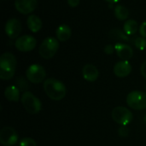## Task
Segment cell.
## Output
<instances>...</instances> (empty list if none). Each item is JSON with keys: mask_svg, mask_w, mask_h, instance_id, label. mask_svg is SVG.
<instances>
[{"mask_svg": "<svg viewBox=\"0 0 146 146\" xmlns=\"http://www.w3.org/2000/svg\"><path fill=\"white\" fill-rule=\"evenodd\" d=\"M4 97L8 101L18 102L20 99V89L16 86H9L4 90Z\"/></svg>", "mask_w": 146, "mask_h": 146, "instance_id": "cell-16", "label": "cell"}, {"mask_svg": "<svg viewBox=\"0 0 146 146\" xmlns=\"http://www.w3.org/2000/svg\"><path fill=\"white\" fill-rule=\"evenodd\" d=\"M15 56L10 52L2 54L0 57V79L3 80H9L13 78L16 68Z\"/></svg>", "mask_w": 146, "mask_h": 146, "instance_id": "cell-2", "label": "cell"}, {"mask_svg": "<svg viewBox=\"0 0 146 146\" xmlns=\"http://www.w3.org/2000/svg\"><path fill=\"white\" fill-rule=\"evenodd\" d=\"M139 29V24L134 20H127L124 23L123 30L127 35H133Z\"/></svg>", "mask_w": 146, "mask_h": 146, "instance_id": "cell-18", "label": "cell"}, {"mask_svg": "<svg viewBox=\"0 0 146 146\" xmlns=\"http://www.w3.org/2000/svg\"><path fill=\"white\" fill-rule=\"evenodd\" d=\"M140 71H141V74L144 76V78L146 79V61L143 62V64L141 65V68H140Z\"/></svg>", "mask_w": 146, "mask_h": 146, "instance_id": "cell-28", "label": "cell"}, {"mask_svg": "<svg viewBox=\"0 0 146 146\" xmlns=\"http://www.w3.org/2000/svg\"><path fill=\"white\" fill-rule=\"evenodd\" d=\"M18 141V134L11 127H4L0 131V143L3 146L15 145Z\"/></svg>", "mask_w": 146, "mask_h": 146, "instance_id": "cell-8", "label": "cell"}, {"mask_svg": "<svg viewBox=\"0 0 146 146\" xmlns=\"http://www.w3.org/2000/svg\"><path fill=\"white\" fill-rule=\"evenodd\" d=\"M139 33L141 35V37H144L146 38V21H144L140 27H139Z\"/></svg>", "mask_w": 146, "mask_h": 146, "instance_id": "cell-25", "label": "cell"}, {"mask_svg": "<svg viewBox=\"0 0 146 146\" xmlns=\"http://www.w3.org/2000/svg\"><path fill=\"white\" fill-rule=\"evenodd\" d=\"M104 1H106V2H108V3H115L119 2L120 0H104Z\"/></svg>", "mask_w": 146, "mask_h": 146, "instance_id": "cell-29", "label": "cell"}, {"mask_svg": "<svg viewBox=\"0 0 146 146\" xmlns=\"http://www.w3.org/2000/svg\"><path fill=\"white\" fill-rule=\"evenodd\" d=\"M110 36L113 39H116L118 41H126V42L130 41V38L125 33V32H122L120 29H112L110 32Z\"/></svg>", "mask_w": 146, "mask_h": 146, "instance_id": "cell-20", "label": "cell"}, {"mask_svg": "<svg viewBox=\"0 0 146 146\" xmlns=\"http://www.w3.org/2000/svg\"><path fill=\"white\" fill-rule=\"evenodd\" d=\"M4 31L7 36L11 39L18 38V36L21 32V24L20 21L15 18H11L8 20L5 23Z\"/></svg>", "mask_w": 146, "mask_h": 146, "instance_id": "cell-10", "label": "cell"}, {"mask_svg": "<svg viewBox=\"0 0 146 146\" xmlns=\"http://www.w3.org/2000/svg\"><path fill=\"white\" fill-rule=\"evenodd\" d=\"M16 86L20 89V91L21 92H27L28 89V85L27 80L23 78V77H19L16 80Z\"/></svg>", "mask_w": 146, "mask_h": 146, "instance_id": "cell-22", "label": "cell"}, {"mask_svg": "<svg viewBox=\"0 0 146 146\" xmlns=\"http://www.w3.org/2000/svg\"><path fill=\"white\" fill-rule=\"evenodd\" d=\"M27 25L32 33H38L42 28V21L38 16L35 15H30L27 17Z\"/></svg>", "mask_w": 146, "mask_h": 146, "instance_id": "cell-15", "label": "cell"}, {"mask_svg": "<svg viewBox=\"0 0 146 146\" xmlns=\"http://www.w3.org/2000/svg\"><path fill=\"white\" fill-rule=\"evenodd\" d=\"M132 72V66L128 61H120L114 66V74L119 78H125Z\"/></svg>", "mask_w": 146, "mask_h": 146, "instance_id": "cell-13", "label": "cell"}, {"mask_svg": "<svg viewBox=\"0 0 146 146\" xmlns=\"http://www.w3.org/2000/svg\"><path fill=\"white\" fill-rule=\"evenodd\" d=\"M21 101L24 109L29 114H32V115L38 114L40 112L42 109V104L39 99L30 92H23L21 98Z\"/></svg>", "mask_w": 146, "mask_h": 146, "instance_id": "cell-4", "label": "cell"}, {"mask_svg": "<svg viewBox=\"0 0 146 146\" xmlns=\"http://www.w3.org/2000/svg\"><path fill=\"white\" fill-rule=\"evenodd\" d=\"M15 46L19 51L21 52L31 51L36 46V39L31 35H22L16 38Z\"/></svg>", "mask_w": 146, "mask_h": 146, "instance_id": "cell-9", "label": "cell"}, {"mask_svg": "<svg viewBox=\"0 0 146 146\" xmlns=\"http://www.w3.org/2000/svg\"><path fill=\"white\" fill-rule=\"evenodd\" d=\"M56 35L59 41L65 42L68 40L71 36V29L66 24L60 25L56 30Z\"/></svg>", "mask_w": 146, "mask_h": 146, "instance_id": "cell-17", "label": "cell"}, {"mask_svg": "<svg viewBox=\"0 0 146 146\" xmlns=\"http://www.w3.org/2000/svg\"><path fill=\"white\" fill-rule=\"evenodd\" d=\"M44 90L45 94L51 100L60 101L66 96L67 89L62 82L58 80L50 78L44 82Z\"/></svg>", "mask_w": 146, "mask_h": 146, "instance_id": "cell-1", "label": "cell"}, {"mask_svg": "<svg viewBox=\"0 0 146 146\" xmlns=\"http://www.w3.org/2000/svg\"><path fill=\"white\" fill-rule=\"evenodd\" d=\"M27 80L33 84L43 82L46 77V72L43 66L39 64H32L26 71Z\"/></svg>", "mask_w": 146, "mask_h": 146, "instance_id": "cell-6", "label": "cell"}, {"mask_svg": "<svg viewBox=\"0 0 146 146\" xmlns=\"http://www.w3.org/2000/svg\"><path fill=\"white\" fill-rule=\"evenodd\" d=\"M20 146H36V142L32 138H23L20 142Z\"/></svg>", "mask_w": 146, "mask_h": 146, "instance_id": "cell-23", "label": "cell"}, {"mask_svg": "<svg viewBox=\"0 0 146 146\" xmlns=\"http://www.w3.org/2000/svg\"><path fill=\"white\" fill-rule=\"evenodd\" d=\"M38 5L37 0H15V7L18 12L22 15L32 13Z\"/></svg>", "mask_w": 146, "mask_h": 146, "instance_id": "cell-11", "label": "cell"}, {"mask_svg": "<svg viewBox=\"0 0 146 146\" xmlns=\"http://www.w3.org/2000/svg\"><path fill=\"white\" fill-rule=\"evenodd\" d=\"M115 46L111 45V44H107L105 47H104V52L107 54V55H111L114 53L115 51Z\"/></svg>", "mask_w": 146, "mask_h": 146, "instance_id": "cell-26", "label": "cell"}, {"mask_svg": "<svg viewBox=\"0 0 146 146\" xmlns=\"http://www.w3.org/2000/svg\"><path fill=\"white\" fill-rule=\"evenodd\" d=\"M127 105L135 110L146 109V92L141 91H133L127 97Z\"/></svg>", "mask_w": 146, "mask_h": 146, "instance_id": "cell-5", "label": "cell"}, {"mask_svg": "<svg viewBox=\"0 0 146 146\" xmlns=\"http://www.w3.org/2000/svg\"><path fill=\"white\" fill-rule=\"evenodd\" d=\"M59 49V42L58 39L53 37H48L43 40L39 46L38 53L41 57L44 59L52 58Z\"/></svg>", "mask_w": 146, "mask_h": 146, "instance_id": "cell-3", "label": "cell"}, {"mask_svg": "<svg viewBox=\"0 0 146 146\" xmlns=\"http://www.w3.org/2000/svg\"><path fill=\"white\" fill-rule=\"evenodd\" d=\"M82 75L84 79L89 82H94L99 76L98 69L92 64H86L82 68Z\"/></svg>", "mask_w": 146, "mask_h": 146, "instance_id": "cell-14", "label": "cell"}, {"mask_svg": "<svg viewBox=\"0 0 146 146\" xmlns=\"http://www.w3.org/2000/svg\"><path fill=\"white\" fill-rule=\"evenodd\" d=\"M115 50L117 56L123 61H128L133 56V50L132 47L121 42H117L115 44Z\"/></svg>", "mask_w": 146, "mask_h": 146, "instance_id": "cell-12", "label": "cell"}, {"mask_svg": "<svg viewBox=\"0 0 146 146\" xmlns=\"http://www.w3.org/2000/svg\"><path fill=\"white\" fill-rule=\"evenodd\" d=\"M133 44L139 50H144L146 47V38L144 37H137L133 40Z\"/></svg>", "mask_w": 146, "mask_h": 146, "instance_id": "cell-21", "label": "cell"}, {"mask_svg": "<svg viewBox=\"0 0 146 146\" xmlns=\"http://www.w3.org/2000/svg\"><path fill=\"white\" fill-rule=\"evenodd\" d=\"M115 15L119 21H125L129 16V10L123 5H117L115 7Z\"/></svg>", "mask_w": 146, "mask_h": 146, "instance_id": "cell-19", "label": "cell"}, {"mask_svg": "<svg viewBox=\"0 0 146 146\" xmlns=\"http://www.w3.org/2000/svg\"><path fill=\"white\" fill-rule=\"evenodd\" d=\"M68 3L70 7L75 8L80 4V0H68Z\"/></svg>", "mask_w": 146, "mask_h": 146, "instance_id": "cell-27", "label": "cell"}, {"mask_svg": "<svg viewBox=\"0 0 146 146\" xmlns=\"http://www.w3.org/2000/svg\"><path fill=\"white\" fill-rule=\"evenodd\" d=\"M132 112L126 107L118 106L112 111V119L121 126H127L133 121Z\"/></svg>", "mask_w": 146, "mask_h": 146, "instance_id": "cell-7", "label": "cell"}, {"mask_svg": "<svg viewBox=\"0 0 146 146\" xmlns=\"http://www.w3.org/2000/svg\"><path fill=\"white\" fill-rule=\"evenodd\" d=\"M118 133L122 138L127 137L129 134V129L127 126H121V127L118 130Z\"/></svg>", "mask_w": 146, "mask_h": 146, "instance_id": "cell-24", "label": "cell"}]
</instances>
